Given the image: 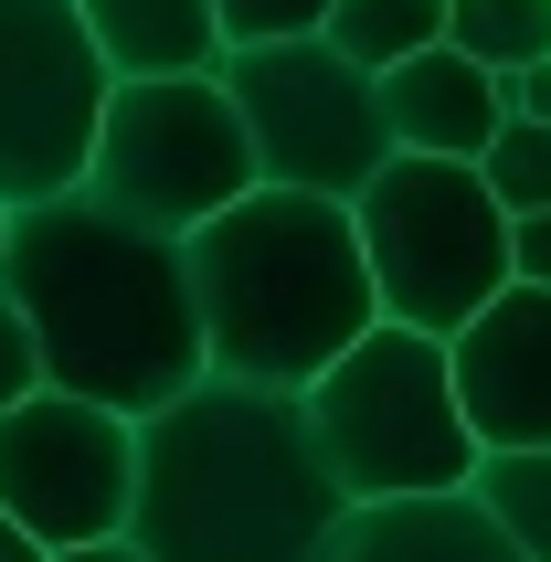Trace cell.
Returning <instances> with one entry per match:
<instances>
[{
	"label": "cell",
	"mask_w": 551,
	"mask_h": 562,
	"mask_svg": "<svg viewBox=\"0 0 551 562\" xmlns=\"http://www.w3.org/2000/svg\"><path fill=\"white\" fill-rule=\"evenodd\" d=\"M32 393H43V350H32L22 308H11V286H0V414L32 404Z\"/></svg>",
	"instance_id": "obj_19"
},
{
	"label": "cell",
	"mask_w": 551,
	"mask_h": 562,
	"mask_svg": "<svg viewBox=\"0 0 551 562\" xmlns=\"http://www.w3.org/2000/svg\"><path fill=\"white\" fill-rule=\"evenodd\" d=\"M223 54H266V43H307L329 32V0H213Z\"/></svg>",
	"instance_id": "obj_18"
},
{
	"label": "cell",
	"mask_w": 551,
	"mask_h": 562,
	"mask_svg": "<svg viewBox=\"0 0 551 562\" xmlns=\"http://www.w3.org/2000/svg\"><path fill=\"white\" fill-rule=\"evenodd\" d=\"M223 95L245 117L255 181L266 191H318V202H361L393 159L382 127V86L361 64H339L318 32L307 43H266V54H223Z\"/></svg>",
	"instance_id": "obj_7"
},
{
	"label": "cell",
	"mask_w": 551,
	"mask_h": 562,
	"mask_svg": "<svg viewBox=\"0 0 551 562\" xmlns=\"http://www.w3.org/2000/svg\"><path fill=\"white\" fill-rule=\"evenodd\" d=\"M0 286H11V308L43 350V393H75V404L149 425L213 372L202 308H191V255L149 223L106 213L95 191L11 213Z\"/></svg>",
	"instance_id": "obj_1"
},
{
	"label": "cell",
	"mask_w": 551,
	"mask_h": 562,
	"mask_svg": "<svg viewBox=\"0 0 551 562\" xmlns=\"http://www.w3.org/2000/svg\"><path fill=\"white\" fill-rule=\"evenodd\" d=\"M0 562H54V552H43V541H32L22 520H0Z\"/></svg>",
	"instance_id": "obj_22"
},
{
	"label": "cell",
	"mask_w": 551,
	"mask_h": 562,
	"mask_svg": "<svg viewBox=\"0 0 551 562\" xmlns=\"http://www.w3.org/2000/svg\"><path fill=\"white\" fill-rule=\"evenodd\" d=\"M318 562H520L509 541L488 531V509L466 499H382V509H350Z\"/></svg>",
	"instance_id": "obj_13"
},
{
	"label": "cell",
	"mask_w": 551,
	"mask_h": 562,
	"mask_svg": "<svg viewBox=\"0 0 551 562\" xmlns=\"http://www.w3.org/2000/svg\"><path fill=\"white\" fill-rule=\"evenodd\" d=\"M307 425H318V457H329L339 499L382 509V499H457L477 477V436H466L457 404V361L446 340H414V329H371L350 361L297 393Z\"/></svg>",
	"instance_id": "obj_4"
},
{
	"label": "cell",
	"mask_w": 551,
	"mask_h": 562,
	"mask_svg": "<svg viewBox=\"0 0 551 562\" xmlns=\"http://www.w3.org/2000/svg\"><path fill=\"white\" fill-rule=\"evenodd\" d=\"M339 520L350 499L297 393L202 372L170 414L138 425V499H127L138 562H318Z\"/></svg>",
	"instance_id": "obj_2"
},
{
	"label": "cell",
	"mask_w": 551,
	"mask_h": 562,
	"mask_svg": "<svg viewBox=\"0 0 551 562\" xmlns=\"http://www.w3.org/2000/svg\"><path fill=\"white\" fill-rule=\"evenodd\" d=\"M138 499V425L75 393H32L0 414V520H22L43 552L127 541Z\"/></svg>",
	"instance_id": "obj_9"
},
{
	"label": "cell",
	"mask_w": 551,
	"mask_h": 562,
	"mask_svg": "<svg viewBox=\"0 0 551 562\" xmlns=\"http://www.w3.org/2000/svg\"><path fill=\"white\" fill-rule=\"evenodd\" d=\"M350 223H361L382 329L457 340L477 308L509 297V213L457 159H382V181L350 202Z\"/></svg>",
	"instance_id": "obj_5"
},
{
	"label": "cell",
	"mask_w": 551,
	"mask_h": 562,
	"mask_svg": "<svg viewBox=\"0 0 551 562\" xmlns=\"http://www.w3.org/2000/svg\"><path fill=\"white\" fill-rule=\"evenodd\" d=\"M498 106H509V117H530V127H551V64L509 75V86H498Z\"/></svg>",
	"instance_id": "obj_21"
},
{
	"label": "cell",
	"mask_w": 551,
	"mask_h": 562,
	"mask_svg": "<svg viewBox=\"0 0 551 562\" xmlns=\"http://www.w3.org/2000/svg\"><path fill=\"white\" fill-rule=\"evenodd\" d=\"M0 245H11V213H0Z\"/></svg>",
	"instance_id": "obj_24"
},
{
	"label": "cell",
	"mask_w": 551,
	"mask_h": 562,
	"mask_svg": "<svg viewBox=\"0 0 551 562\" xmlns=\"http://www.w3.org/2000/svg\"><path fill=\"white\" fill-rule=\"evenodd\" d=\"M318 43L382 86L393 64H414V54L446 43V0H329V32H318Z\"/></svg>",
	"instance_id": "obj_14"
},
{
	"label": "cell",
	"mask_w": 551,
	"mask_h": 562,
	"mask_svg": "<svg viewBox=\"0 0 551 562\" xmlns=\"http://www.w3.org/2000/svg\"><path fill=\"white\" fill-rule=\"evenodd\" d=\"M191 308H202V361L255 393H307V382L350 361L382 329L361 266V223L350 202L318 191H245L223 223L191 234Z\"/></svg>",
	"instance_id": "obj_3"
},
{
	"label": "cell",
	"mask_w": 551,
	"mask_h": 562,
	"mask_svg": "<svg viewBox=\"0 0 551 562\" xmlns=\"http://www.w3.org/2000/svg\"><path fill=\"white\" fill-rule=\"evenodd\" d=\"M509 286H551V213L509 223Z\"/></svg>",
	"instance_id": "obj_20"
},
{
	"label": "cell",
	"mask_w": 551,
	"mask_h": 562,
	"mask_svg": "<svg viewBox=\"0 0 551 562\" xmlns=\"http://www.w3.org/2000/svg\"><path fill=\"white\" fill-rule=\"evenodd\" d=\"M106 95L117 75L95 64L75 0H0V213L86 191Z\"/></svg>",
	"instance_id": "obj_8"
},
{
	"label": "cell",
	"mask_w": 551,
	"mask_h": 562,
	"mask_svg": "<svg viewBox=\"0 0 551 562\" xmlns=\"http://www.w3.org/2000/svg\"><path fill=\"white\" fill-rule=\"evenodd\" d=\"M86 191L106 202V213L191 245L202 223H223L266 181H255V149H245V117H234L223 75H170V86H117L106 95Z\"/></svg>",
	"instance_id": "obj_6"
},
{
	"label": "cell",
	"mask_w": 551,
	"mask_h": 562,
	"mask_svg": "<svg viewBox=\"0 0 551 562\" xmlns=\"http://www.w3.org/2000/svg\"><path fill=\"white\" fill-rule=\"evenodd\" d=\"M477 181H488V202L509 223H530V213H551V127H530V117H509L488 138V159H477Z\"/></svg>",
	"instance_id": "obj_17"
},
{
	"label": "cell",
	"mask_w": 551,
	"mask_h": 562,
	"mask_svg": "<svg viewBox=\"0 0 551 562\" xmlns=\"http://www.w3.org/2000/svg\"><path fill=\"white\" fill-rule=\"evenodd\" d=\"M457 361V404L477 457L498 446H551V286H509L498 308H477L446 340Z\"/></svg>",
	"instance_id": "obj_10"
},
{
	"label": "cell",
	"mask_w": 551,
	"mask_h": 562,
	"mask_svg": "<svg viewBox=\"0 0 551 562\" xmlns=\"http://www.w3.org/2000/svg\"><path fill=\"white\" fill-rule=\"evenodd\" d=\"M95 64L117 86H170V75H223L213 0H75Z\"/></svg>",
	"instance_id": "obj_12"
},
{
	"label": "cell",
	"mask_w": 551,
	"mask_h": 562,
	"mask_svg": "<svg viewBox=\"0 0 551 562\" xmlns=\"http://www.w3.org/2000/svg\"><path fill=\"white\" fill-rule=\"evenodd\" d=\"M382 127H393V159H457V170H477L488 159V138L509 127V106H498V75H477L466 54H414L382 75Z\"/></svg>",
	"instance_id": "obj_11"
},
{
	"label": "cell",
	"mask_w": 551,
	"mask_h": 562,
	"mask_svg": "<svg viewBox=\"0 0 551 562\" xmlns=\"http://www.w3.org/2000/svg\"><path fill=\"white\" fill-rule=\"evenodd\" d=\"M446 54L509 86V75L551 64V0H446Z\"/></svg>",
	"instance_id": "obj_16"
},
{
	"label": "cell",
	"mask_w": 551,
	"mask_h": 562,
	"mask_svg": "<svg viewBox=\"0 0 551 562\" xmlns=\"http://www.w3.org/2000/svg\"><path fill=\"white\" fill-rule=\"evenodd\" d=\"M466 499L488 509V531L520 562H551V446H498V457H477Z\"/></svg>",
	"instance_id": "obj_15"
},
{
	"label": "cell",
	"mask_w": 551,
	"mask_h": 562,
	"mask_svg": "<svg viewBox=\"0 0 551 562\" xmlns=\"http://www.w3.org/2000/svg\"><path fill=\"white\" fill-rule=\"evenodd\" d=\"M54 562H138V541H86V552H54Z\"/></svg>",
	"instance_id": "obj_23"
}]
</instances>
